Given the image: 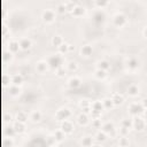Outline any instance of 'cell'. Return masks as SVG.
I'll list each match as a JSON object with an SVG mask.
<instances>
[{"instance_id": "obj_1", "label": "cell", "mask_w": 147, "mask_h": 147, "mask_svg": "<svg viewBox=\"0 0 147 147\" xmlns=\"http://www.w3.org/2000/svg\"><path fill=\"white\" fill-rule=\"evenodd\" d=\"M47 62H48V64H49V67L51 68H53V69H59V68H61V67H63V62H64V59H63V56L61 55V54H54V55H52V56H49L48 57V60H47Z\"/></svg>"}, {"instance_id": "obj_2", "label": "cell", "mask_w": 147, "mask_h": 147, "mask_svg": "<svg viewBox=\"0 0 147 147\" xmlns=\"http://www.w3.org/2000/svg\"><path fill=\"white\" fill-rule=\"evenodd\" d=\"M72 115V111L68 108V107H62L60 109L56 110L55 113V118L59 121V122H63V121H67L71 117Z\"/></svg>"}, {"instance_id": "obj_3", "label": "cell", "mask_w": 147, "mask_h": 147, "mask_svg": "<svg viewBox=\"0 0 147 147\" xmlns=\"http://www.w3.org/2000/svg\"><path fill=\"white\" fill-rule=\"evenodd\" d=\"M41 18H42V21H44L45 23L51 24V23H53V22L56 20V11H55L54 9H52V8H47V9H45V10H42V13H41Z\"/></svg>"}, {"instance_id": "obj_4", "label": "cell", "mask_w": 147, "mask_h": 147, "mask_svg": "<svg viewBox=\"0 0 147 147\" xmlns=\"http://www.w3.org/2000/svg\"><path fill=\"white\" fill-rule=\"evenodd\" d=\"M113 24H114V26H116L118 29L124 28L127 24V18L123 13H117L113 17Z\"/></svg>"}, {"instance_id": "obj_5", "label": "cell", "mask_w": 147, "mask_h": 147, "mask_svg": "<svg viewBox=\"0 0 147 147\" xmlns=\"http://www.w3.org/2000/svg\"><path fill=\"white\" fill-rule=\"evenodd\" d=\"M129 109V113L134 117V116H140V114H144V107L141 106V103H138V102H132L127 107Z\"/></svg>"}, {"instance_id": "obj_6", "label": "cell", "mask_w": 147, "mask_h": 147, "mask_svg": "<svg viewBox=\"0 0 147 147\" xmlns=\"http://www.w3.org/2000/svg\"><path fill=\"white\" fill-rule=\"evenodd\" d=\"M132 127L137 131H142L146 127V119L141 116H134L132 119Z\"/></svg>"}, {"instance_id": "obj_7", "label": "cell", "mask_w": 147, "mask_h": 147, "mask_svg": "<svg viewBox=\"0 0 147 147\" xmlns=\"http://www.w3.org/2000/svg\"><path fill=\"white\" fill-rule=\"evenodd\" d=\"M140 67V61L137 59V57H129L126 60V68L130 70V71H137Z\"/></svg>"}, {"instance_id": "obj_8", "label": "cell", "mask_w": 147, "mask_h": 147, "mask_svg": "<svg viewBox=\"0 0 147 147\" xmlns=\"http://www.w3.org/2000/svg\"><path fill=\"white\" fill-rule=\"evenodd\" d=\"M60 129H61L65 134H70V133L74 132V130H75V125H74V123H72L70 119H67V121L61 122V126H60Z\"/></svg>"}, {"instance_id": "obj_9", "label": "cell", "mask_w": 147, "mask_h": 147, "mask_svg": "<svg viewBox=\"0 0 147 147\" xmlns=\"http://www.w3.org/2000/svg\"><path fill=\"white\" fill-rule=\"evenodd\" d=\"M101 131H103L106 134H109L111 137L115 136V125L111 122H106L101 126Z\"/></svg>"}, {"instance_id": "obj_10", "label": "cell", "mask_w": 147, "mask_h": 147, "mask_svg": "<svg viewBox=\"0 0 147 147\" xmlns=\"http://www.w3.org/2000/svg\"><path fill=\"white\" fill-rule=\"evenodd\" d=\"M48 69H49V64H48L47 61L41 60V61H38L36 63V70H37L38 74H45V72L48 71Z\"/></svg>"}, {"instance_id": "obj_11", "label": "cell", "mask_w": 147, "mask_h": 147, "mask_svg": "<svg viewBox=\"0 0 147 147\" xmlns=\"http://www.w3.org/2000/svg\"><path fill=\"white\" fill-rule=\"evenodd\" d=\"M18 42H20L21 49H23V51H28V49H30V48L32 47V40H31L30 38H28V37L21 38V39L18 40Z\"/></svg>"}, {"instance_id": "obj_12", "label": "cell", "mask_w": 147, "mask_h": 147, "mask_svg": "<svg viewBox=\"0 0 147 147\" xmlns=\"http://www.w3.org/2000/svg\"><path fill=\"white\" fill-rule=\"evenodd\" d=\"M85 13H86V8H85L83 5L77 3V5L75 6L74 10L71 11V15L75 16V17H80V16H83Z\"/></svg>"}, {"instance_id": "obj_13", "label": "cell", "mask_w": 147, "mask_h": 147, "mask_svg": "<svg viewBox=\"0 0 147 147\" xmlns=\"http://www.w3.org/2000/svg\"><path fill=\"white\" fill-rule=\"evenodd\" d=\"M82 85V79L78 76H72L68 79V86L70 88H78Z\"/></svg>"}, {"instance_id": "obj_14", "label": "cell", "mask_w": 147, "mask_h": 147, "mask_svg": "<svg viewBox=\"0 0 147 147\" xmlns=\"http://www.w3.org/2000/svg\"><path fill=\"white\" fill-rule=\"evenodd\" d=\"M79 107H80V109H82V113H84V114L90 115V114H91V111H92V108H91V102H90L87 99L82 100V101L79 102Z\"/></svg>"}, {"instance_id": "obj_15", "label": "cell", "mask_w": 147, "mask_h": 147, "mask_svg": "<svg viewBox=\"0 0 147 147\" xmlns=\"http://www.w3.org/2000/svg\"><path fill=\"white\" fill-rule=\"evenodd\" d=\"M110 99L113 100L114 106H121V105H123V103H124V101H125V100H124L123 94L117 93V92L113 93V94H111V96H110Z\"/></svg>"}, {"instance_id": "obj_16", "label": "cell", "mask_w": 147, "mask_h": 147, "mask_svg": "<svg viewBox=\"0 0 147 147\" xmlns=\"http://www.w3.org/2000/svg\"><path fill=\"white\" fill-rule=\"evenodd\" d=\"M10 82L13 85H16V86H21L23 83H24V77L22 74H14L10 78Z\"/></svg>"}, {"instance_id": "obj_17", "label": "cell", "mask_w": 147, "mask_h": 147, "mask_svg": "<svg viewBox=\"0 0 147 147\" xmlns=\"http://www.w3.org/2000/svg\"><path fill=\"white\" fill-rule=\"evenodd\" d=\"M29 119L32 122V123H39L41 119H42V113L40 110H33L30 116H29Z\"/></svg>"}, {"instance_id": "obj_18", "label": "cell", "mask_w": 147, "mask_h": 147, "mask_svg": "<svg viewBox=\"0 0 147 147\" xmlns=\"http://www.w3.org/2000/svg\"><path fill=\"white\" fill-rule=\"evenodd\" d=\"M80 55L82 56H84V57H88V56H91L92 55V53H93V47L91 46V45H83L82 47H80Z\"/></svg>"}, {"instance_id": "obj_19", "label": "cell", "mask_w": 147, "mask_h": 147, "mask_svg": "<svg viewBox=\"0 0 147 147\" xmlns=\"http://www.w3.org/2000/svg\"><path fill=\"white\" fill-rule=\"evenodd\" d=\"M139 93H140V87H139L137 84H131V85H129V87H127V94H129L130 96H132V98L138 96Z\"/></svg>"}, {"instance_id": "obj_20", "label": "cell", "mask_w": 147, "mask_h": 147, "mask_svg": "<svg viewBox=\"0 0 147 147\" xmlns=\"http://www.w3.org/2000/svg\"><path fill=\"white\" fill-rule=\"evenodd\" d=\"M77 123L82 126H85L90 123V116L87 114H84V113H80L78 116H77Z\"/></svg>"}, {"instance_id": "obj_21", "label": "cell", "mask_w": 147, "mask_h": 147, "mask_svg": "<svg viewBox=\"0 0 147 147\" xmlns=\"http://www.w3.org/2000/svg\"><path fill=\"white\" fill-rule=\"evenodd\" d=\"M63 42H64V40H63V38H62L61 34H54V36L52 37V39H51L52 46H54V47H56V48H59Z\"/></svg>"}, {"instance_id": "obj_22", "label": "cell", "mask_w": 147, "mask_h": 147, "mask_svg": "<svg viewBox=\"0 0 147 147\" xmlns=\"http://www.w3.org/2000/svg\"><path fill=\"white\" fill-rule=\"evenodd\" d=\"M20 49H21V47H20L18 40L13 39V40L9 41V44H8V51H9V52H11L13 54H15V53H17Z\"/></svg>"}, {"instance_id": "obj_23", "label": "cell", "mask_w": 147, "mask_h": 147, "mask_svg": "<svg viewBox=\"0 0 147 147\" xmlns=\"http://www.w3.org/2000/svg\"><path fill=\"white\" fill-rule=\"evenodd\" d=\"M110 62L108 60H100L98 61L96 63V69H100V70H103V71H108L110 69Z\"/></svg>"}, {"instance_id": "obj_24", "label": "cell", "mask_w": 147, "mask_h": 147, "mask_svg": "<svg viewBox=\"0 0 147 147\" xmlns=\"http://www.w3.org/2000/svg\"><path fill=\"white\" fill-rule=\"evenodd\" d=\"M94 145V138L92 136H85L82 139V146L83 147H92Z\"/></svg>"}, {"instance_id": "obj_25", "label": "cell", "mask_w": 147, "mask_h": 147, "mask_svg": "<svg viewBox=\"0 0 147 147\" xmlns=\"http://www.w3.org/2000/svg\"><path fill=\"white\" fill-rule=\"evenodd\" d=\"M13 126H14V129H15L16 133H23V132L25 131V129H26V126H25V123H22V122H17V121H15V122L13 123Z\"/></svg>"}, {"instance_id": "obj_26", "label": "cell", "mask_w": 147, "mask_h": 147, "mask_svg": "<svg viewBox=\"0 0 147 147\" xmlns=\"http://www.w3.org/2000/svg\"><path fill=\"white\" fill-rule=\"evenodd\" d=\"M8 91H9V94L11 95V96H18L20 94H21V86H16V85H10L9 86V88H8Z\"/></svg>"}, {"instance_id": "obj_27", "label": "cell", "mask_w": 147, "mask_h": 147, "mask_svg": "<svg viewBox=\"0 0 147 147\" xmlns=\"http://www.w3.org/2000/svg\"><path fill=\"white\" fill-rule=\"evenodd\" d=\"M91 108H92V110H96V111H101V113L105 109L101 100H95L94 102H92L91 103Z\"/></svg>"}, {"instance_id": "obj_28", "label": "cell", "mask_w": 147, "mask_h": 147, "mask_svg": "<svg viewBox=\"0 0 147 147\" xmlns=\"http://www.w3.org/2000/svg\"><path fill=\"white\" fill-rule=\"evenodd\" d=\"M28 118H29V117H28L26 113H24V111H17V113H16V115H15V119H16L17 122L26 123Z\"/></svg>"}, {"instance_id": "obj_29", "label": "cell", "mask_w": 147, "mask_h": 147, "mask_svg": "<svg viewBox=\"0 0 147 147\" xmlns=\"http://www.w3.org/2000/svg\"><path fill=\"white\" fill-rule=\"evenodd\" d=\"M65 136H67V134H65L61 129H57V130L54 132V137H55V139H56L57 142L63 141V140L65 139Z\"/></svg>"}, {"instance_id": "obj_30", "label": "cell", "mask_w": 147, "mask_h": 147, "mask_svg": "<svg viewBox=\"0 0 147 147\" xmlns=\"http://www.w3.org/2000/svg\"><path fill=\"white\" fill-rule=\"evenodd\" d=\"M67 70L70 72H75L78 70V62L77 61H69L67 63Z\"/></svg>"}, {"instance_id": "obj_31", "label": "cell", "mask_w": 147, "mask_h": 147, "mask_svg": "<svg viewBox=\"0 0 147 147\" xmlns=\"http://www.w3.org/2000/svg\"><path fill=\"white\" fill-rule=\"evenodd\" d=\"M55 11L56 14H60V15H63L65 14L68 10H67V7H65V3L64 2H60L56 5V8H55Z\"/></svg>"}, {"instance_id": "obj_32", "label": "cell", "mask_w": 147, "mask_h": 147, "mask_svg": "<svg viewBox=\"0 0 147 147\" xmlns=\"http://www.w3.org/2000/svg\"><path fill=\"white\" fill-rule=\"evenodd\" d=\"M107 71H103V70H100V69H96L95 71H94V77L96 78V79H100V80H102V79H105L106 77H107Z\"/></svg>"}, {"instance_id": "obj_33", "label": "cell", "mask_w": 147, "mask_h": 147, "mask_svg": "<svg viewBox=\"0 0 147 147\" xmlns=\"http://www.w3.org/2000/svg\"><path fill=\"white\" fill-rule=\"evenodd\" d=\"M94 139L96 140V142H103V141H106V139H107V134H106L103 131H98Z\"/></svg>"}, {"instance_id": "obj_34", "label": "cell", "mask_w": 147, "mask_h": 147, "mask_svg": "<svg viewBox=\"0 0 147 147\" xmlns=\"http://www.w3.org/2000/svg\"><path fill=\"white\" fill-rule=\"evenodd\" d=\"M57 51H59V54H61V55H64V54L69 53V44L64 41V42L57 48Z\"/></svg>"}, {"instance_id": "obj_35", "label": "cell", "mask_w": 147, "mask_h": 147, "mask_svg": "<svg viewBox=\"0 0 147 147\" xmlns=\"http://www.w3.org/2000/svg\"><path fill=\"white\" fill-rule=\"evenodd\" d=\"M129 145H130L129 138H127V137H122V136H119V138H118V146H119V147H127Z\"/></svg>"}, {"instance_id": "obj_36", "label": "cell", "mask_w": 147, "mask_h": 147, "mask_svg": "<svg viewBox=\"0 0 147 147\" xmlns=\"http://www.w3.org/2000/svg\"><path fill=\"white\" fill-rule=\"evenodd\" d=\"M102 105H103V108L105 109H111L114 107V102L110 98H105L102 100Z\"/></svg>"}, {"instance_id": "obj_37", "label": "cell", "mask_w": 147, "mask_h": 147, "mask_svg": "<svg viewBox=\"0 0 147 147\" xmlns=\"http://www.w3.org/2000/svg\"><path fill=\"white\" fill-rule=\"evenodd\" d=\"M5 133H6V137H14V134L16 133V131H15L13 124L9 125V126H7V127L5 129Z\"/></svg>"}, {"instance_id": "obj_38", "label": "cell", "mask_w": 147, "mask_h": 147, "mask_svg": "<svg viewBox=\"0 0 147 147\" xmlns=\"http://www.w3.org/2000/svg\"><path fill=\"white\" fill-rule=\"evenodd\" d=\"M3 145H5V147H13L14 146V139H13V137H6L3 139Z\"/></svg>"}, {"instance_id": "obj_39", "label": "cell", "mask_w": 147, "mask_h": 147, "mask_svg": "<svg viewBox=\"0 0 147 147\" xmlns=\"http://www.w3.org/2000/svg\"><path fill=\"white\" fill-rule=\"evenodd\" d=\"M121 125H122V126H124V127L131 129V127H132V119L123 118V119H122V122H121Z\"/></svg>"}, {"instance_id": "obj_40", "label": "cell", "mask_w": 147, "mask_h": 147, "mask_svg": "<svg viewBox=\"0 0 147 147\" xmlns=\"http://www.w3.org/2000/svg\"><path fill=\"white\" fill-rule=\"evenodd\" d=\"M64 3H65V7H67V10L70 11V13L74 10L75 6L77 5V2H75V1H67V2H64Z\"/></svg>"}, {"instance_id": "obj_41", "label": "cell", "mask_w": 147, "mask_h": 147, "mask_svg": "<svg viewBox=\"0 0 147 147\" xmlns=\"http://www.w3.org/2000/svg\"><path fill=\"white\" fill-rule=\"evenodd\" d=\"M102 122H101V118H96V119H92V126L94 129H100L102 126Z\"/></svg>"}, {"instance_id": "obj_42", "label": "cell", "mask_w": 147, "mask_h": 147, "mask_svg": "<svg viewBox=\"0 0 147 147\" xmlns=\"http://www.w3.org/2000/svg\"><path fill=\"white\" fill-rule=\"evenodd\" d=\"M65 74H67V68L61 67V68L56 69V76H57V77H64Z\"/></svg>"}, {"instance_id": "obj_43", "label": "cell", "mask_w": 147, "mask_h": 147, "mask_svg": "<svg viewBox=\"0 0 147 147\" xmlns=\"http://www.w3.org/2000/svg\"><path fill=\"white\" fill-rule=\"evenodd\" d=\"M118 133H119V136H122V137H127V136H129V133H130V129L124 127V126H121V129H119Z\"/></svg>"}, {"instance_id": "obj_44", "label": "cell", "mask_w": 147, "mask_h": 147, "mask_svg": "<svg viewBox=\"0 0 147 147\" xmlns=\"http://www.w3.org/2000/svg\"><path fill=\"white\" fill-rule=\"evenodd\" d=\"M46 142H47L48 146H53V145H55L57 141H56V139H55V137H54V134H53V136H48V137L46 138Z\"/></svg>"}, {"instance_id": "obj_45", "label": "cell", "mask_w": 147, "mask_h": 147, "mask_svg": "<svg viewBox=\"0 0 147 147\" xmlns=\"http://www.w3.org/2000/svg\"><path fill=\"white\" fill-rule=\"evenodd\" d=\"M13 60V53L11 52H6L5 54H3V61L5 62H10Z\"/></svg>"}, {"instance_id": "obj_46", "label": "cell", "mask_w": 147, "mask_h": 147, "mask_svg": "<svg viewBox=\"0 0 147 147\" xmlns=\"http://www.w3.org/2000/svg\"><path fill=\"white\" fill-rule=\"evenodd\" d=\"M90 115H91L92 119H96V118H101L102 113H101V111H96V110H92Z\"/></svg>"}, {"instance_id": "obj_47", "label": "cell", "mask_w": 147, "mask_h": 147, "mask_svg": "<svg viewBox=\"0 0 147 147\" xmlns=\"http://www.w3.org/2000/svg\"><path fill=\"white\" fill-rule=\"evenodd\" d=\"M94 5L96 6V7H99V8H105V7H107L108 5H109V2L108 1H95L94 2Z\"/></svg>"}, {"instance_id": "obj_48", "label": "cell", "mask_w": 147, "mask_h": 147, "mask_svg": "<svg viewBox=\"0 0 147 147\" xmlns=\"http://www.w3.org/2000/svg\"><path fill=\"white\" fill-rule=\"evenodd\" d=\"M140 103H141V106L144 107V109H147V98H144Z\"/></svg>"}, {"instance_id": "obj_49", "label": "cell", "mask_w": 147, "mask_h": 147, "mask_svg": "<svg viewBox=\"0 0 147 147\" xmlns=\"http://www.w3.org/2000/svg\"><path fill=\"white\" fill-rule=\"evenodd\" d=\"M142 36H144L145 38H147V26L144 28V30H142Z\"/></svg>"}, {"instance_id": "obj_50", "label": "cell", "mask_w": 147, "mask_h": 147, "mask_svg": "<svg viewBox=\"0 0 147 147\" xmlns=\"http://www.w3.org/2000/svg\"><path fill=\"white\" fill-rule=\"evenodd\" d=\"M72 51H75V46L72 44H69V52H72Z\"/></svg>"}, {"instance_id": "obj_51", "label": "cell", "mask_w": 147, "mask_h": 147, "mask_svg": "<svg viewBox=\"0 0 147 147\" xmlns=\"http://www.w3.org/2000/svg\"><path fill=\"white\" fill-rule=\"evenodd\" d=\"M8 121H9V122L11 121V115L8 116V114H6V122H8Z\"/></svg>"}, {"instance_id": "obj_52", "label": "cell", "mask_w": 147, "mask_h": 147, "mask_svg": "<svg viewBox=\"0 0 147 147\" xmlns=\"http://www.w3.org/2000/svg\"><path fill=\"white\" fill-rule=\"evenodd\" d=\"M144 117H145V119H147V109L144 110Z\"/></svg>"}, {"instance_id": "obj_53", "label": "cell", "mask_w": 147, "mask_h": 147, "mask_svg": "<svg viewBox=\"0 0 147 147\" xmlns=\"http://www.w3.org/2000/svg\"><path fill=\"white\" fill-rule=\"evenodd\" d=\"M92 147H102V146H101V145H100L99 142H96V144H94V145H93Z\"/></svg>"}, {"instance_id": "obj_54", "label": "cell", "mask_w": 147, "mask_h": 147, "mask_svg": "<svg viewBox=\"0 0 147 147\" xmlns=\"http://www.w3.org/2000/svg\"><path fill=\"white\" fill-rule=\"evenodd\" d=\"M111 147H119V146H118V145H113Z\"/></svg>"}]
</instances>
